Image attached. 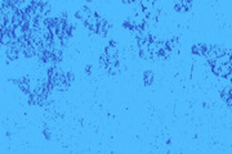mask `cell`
I'll use <instances>...</instances> for the list:
<instances>
[{
  "label": "cell",
  "instance_id": "2",
  "mask_svg": "<svg viewBox=\"0 0 232 154\" xmlns=\"http://www.w3.org/2000/svg\"><path fill=\"white\" fill-rule=\"evenodd\" d=\"M90 12H92V9H89L88 7H83V8H80L79 10H76L75 17H76L79 21H83V22H84V21L89 17Z\"/></svg>",
  "mask_w": 232,
  "mask_h": 154
},
{
  "label": "cell",
  "instance_id": "6",
  "mask_svg": "<svg viewBox=\"0 0 232 154\" xmlns=\"http://www.w3.org/2000/svg\"><path fill=\"white\" fill-rule=\"evenodd\" d=\"M231 91H232V89H231V85H228V86H226L222 91H221V96H222V99H223V102H226L228 98H231Z\"/></svg>",
  "mask_w": 232,
  "mask_h": 154
},
{
  "label": "cell",
  "instance_id": "9",
  "mask_svg": "<svg viewBox=\"0 0 232 154\" xmlns=\"http://www.w3.org/2000/svg\"><path fill=\"white\" fill-rule=\"evenodd\" d=\"M43 135L47 140H52L53 139V130L49 127V126H45L44 130H43Z\"/></svg>",
  "mask_w": 232,
  "mask_h": 154
},
{
  "label": "cell",
  "instance_id": "7",
  "mask_svg": "<svg viewBox=\"0 0 232 154\" xmlns=\"http://www.w3.org/2000/svg\"><path fill=\"white\" fill-rule=\"evenodd\" d=\"M107 63H108V57L106 55V53L103 51L101 54V57H99V66H101V68L105 69V71H106V68H107Z\"/></svg>",
  "mask_w": 232,
  "mask_h": 154
},
{
  "label": "cell",
  "instance_id": "10",
  "mask_svg": "<svg viewBox=\"0 0 232 154\" xmlns=\"http://www.w3.org/2000/svg\"><path fill=\"white\" fill-rule=\"evenodd\" d=\"M65 76H66V81H67V83H71L74 82V80H75V75H74V72L72 71H69V72H65Z\"/></svg>",
  "mask_w": 232,
  "mask_h": 154
},
{
  "label": "cell",
  "instance_id": "5",
  "mask_svg": "<svg viewBox=\"0 0 232 154\" xmlns=\"http://www.w3.org/2000/svg\"><path fill=\"white\" fill-rule=\"evenodd\" d=\"M105 53H106V55H107L108 58H110V57H116V55H117V48L108 45V46H106Z\"/></svg>",
  "mask_w": 232,
  "mask_h": 154
},
{
  "label": "cell",
  "instance_id": "1",
  "mask_svg": "<svg viewBox=\"0 0 232 154\" xmlns=\"http://www.w3.org/2000/svg\"><path fill=\"white\" fill-rule=\"evenodd\" d=\"M209 50H210V45L205 43H196L192 45V53L195 55H200V57H205Z\"/></svg>",
  "mask_w": 232,
  "mask_h": 154
},
{
  "label": "cell",
  "instance_id": "3",
  "mask_svg": "<svg viewBox=\"0 0 232 154\" xmlns=\"http://www.w3.org/2000/svg\"><path fill=\"white\" fill-rule=\"evenodd\" d=\"M5 55H7V58H8V61H9V62H14V61H17V59L20 58V55H21V54H20L16 49H13L10 45H8V46H7Z\"/></svg>",
  "mask_w": 232,
  "mask_h": 154
},
{
  "label": "cell",
  "instance_id": "4",
  "mask_svg": "<svg viewBox=\"0 0 232 154\" xmlns=\"http://www.w3.org/2000/svg\"><path fill=\"white\" fill-rule=\"evenodd\" d=\"M154 81H155V75H154L152 71H146V72L143 73V82H144L146 86L152 85Z\"/></svg>",
  "mask_w": 232,
  "mask_h": 154
},
{
  "label": "cell",
  "instance_id": "8",
  "mask_svg": "<svg viewBox=\"0 0 232 154\" xmlns=\"http://www.w3.org/2000/svg\"><path fill=\"white\" fill-rule=\"evenodd\" d=\"M139 57L142 58V59H146V61H148V59H152V53L148 49H144V50H139Z\"/></svg>",
  "mask_w": 232,
  "mask_h": 154
}]
</instances>
